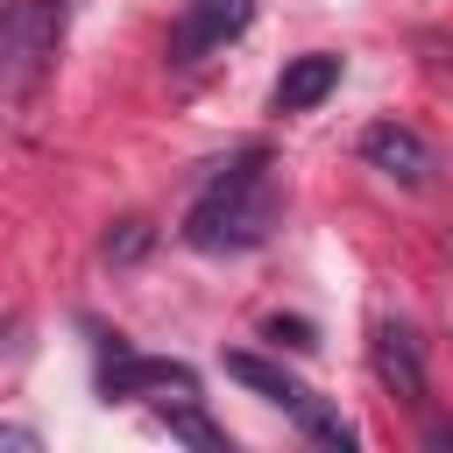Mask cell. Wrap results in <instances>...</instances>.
Returning a JSON list of instances; mask_svg holds the SVG:
<instances>
[{
    "mask_svg": "<svg viewBox=\"0 0 453 453\" xmlns=\"http://www.w3.org/2000/svg\"><path fill=\"white\" fill-rule=\"evenodd\" d=\"M276 177H269V149H241L234 163L212 170V184L191 198L184 212V241L205 248V255H234V248H255L269 241L276 226Z\"/></svg>",
    "mask_w": 453,
    "mask_h": 453,
    "instance_id": "6da1fadb",
    "label": "cell"
},
{
    "mask_svg": "<svg viewBox=\"0 0 453 453\" xmlns=\"http://www.w3.org/2000/svg\"><path fill=\"white\" fill-rule=\"evenodd\" d=\"M64 35V0H7L0 14V113H28Z\"/></svg>",
    "mask_w": 453,
    "mask_h": 453,
    "instance_id": "7a4b0ae2",
    "label": "cell"
},
{
    "mask_svg": "<svg viewBox=\"0 0 453 453\" xmlns=\"http://www.w3.org/2000/svg\"><path fill=\"white\" fill-rule=\"evenodd\" d=\"M368 361H375V382L396 396V403H411V411H425V354H418V340H411V326H375V340H368Z\"/></svg>",
    "mask_w": 453,
    "mask_h": 453,
    "instance_id": "3957f363",
    "label": "cell"
},
{
    "mask_svg": "<svg viewBox=\"0 0 453 453\" xmlns=\"http://www.w3.org/2000/svg\"><path fill=\"white\" fill-rule=\"evenodd\" d=\"M361 156H368V170H382L389 184H432V149H425V134L418 127H396V120H375L368 134H361Z\"/></svg>",
    "mask_w": 453,
    "mask_h": 453,
    "instance_id": "277c9868",
    "label": "cell"
},
{
    "mask_svg": "<svg viewBox=\"0 0 453 453\" xmlns=\"http://www.w3.org/2000/svg\"><path fill=\"white\" fill-rule=\"evenodd\" d=\"M248 14H255V0H191V14L177 28V64H198L205 50L234 42L248 28Z\"/></svg>",
    "mask_w": 453,
    "mask_h": 453,
    "instance_id": "5b68a950",
    "label": "cell"
},
{
    "mask_svg": "<svg viewBox=\"0 0 453 453\" xmlns=\"http://www.w3.org/2000/svg\"><path fill=\"white\" fill-rule=\"evenodd\" d=\"M99 389H106V396H142V389H177V396H191V368H184V361H149V354L113 347V361L99 368Z\"/></svg>",
    "mask_w": 453,
    "mask_h": 453,
    "instance_id": "8992f818",
    "label": "cell"
},
{
    "mask_svg": "<svg viewBox=\"0 0 453 453\" xmlns=\"http://www.w3.org/2000/svg\"><path fill=\"white\" fill-rule=\"evenodd\" d=\"M333 85H340V57L311 50V57H290V64H283V78H276L269 106H276V113H311V106H319Z\"/></svg>",
    "mask_w": 453,
    "mask_h": 453,
    "instance_id": "52a82bcc",
    "label": "cell"
},
{
    "mask_svg": "<svg viewBox=\"0 0 453 453\" xmlns=\"http://www.w3.org/2000/svg\"><path fill=\"white\" fill-rule=\"evenodd\" d=\"M226 375L234 382H248V389H262L269 403H283V411H297V396H304V382H290L276 361H262V354H226Z\"/></svg>",
    "mask_w": 453,
    "mask_h": 453,
    "instance_id": "ba28073f",
    "label": "cell"
},
{
    "mask_svg": "<svg viewBox=\"0 0 453 453\" xmlns=\"http://www.w3.org/2000/svg\"><path fill=\"white\" fill-rule=\"evenodd\" d=\"M290 418H297V432H304V439H319V446H333V453H354V425H347L340 411H326L311 389L297 396V411H290Z\"/></svg>",
    "mask_w": 453,
    "mask_h": 453,
    "instance_id": "9c48e42d",
    "label": "cell"
},
{
    "mask_svg": "<svg viewBox=\"0 0 453 453\" xmlns=\"http://www.w3.org/2000/svg\"><path fill=\"white\" fill-rule=\"evenodd\" d=\"M149 241H156V226H149V219H120V226L99 241V255H106V262H134Z\"/></svg>",
    "mask_w": 453,
    "mask_h": 453,
    "instance_id": "30bf717a",
    "label": "cell"
},
{
    "mask_svg": "<svg viewBox=\"0 0 453 453\" xmlns=\"http://www.w3.org/2000/svg\"><path fill=\"white\" fill-rule=\"evenodd\" d=\"M163 425H170L177 439L205 446V453H226V432H219V425H205V418H198V411H184V403H177V411H163Z\"/></svg>",
    "mask_w": 453,
    "mask_h": 453,
    "instance_id": "8fae6325",
    "label": "cell"
},
{
    "mask_svg": "<svg viewBox=\"0 0 453 453\" xmlns=\"http://www.w3.org/2000/svg\"><path fill=\"white\" fill-rule=\"evenodd\" d=\"M269 340L276 347H311V326L304 319H269Z\"/></svg>",
    "mask_w": 453,
    "mask_h": 453,
    "instance_id": "7c38bea8",
    "label": "cell"
},
{
    "mask_svg": "<svg viewBox=\"0 0 453 453\" xmlns=\"http://www.w3.org/2000/svg\"><path fill=\"white\" fill-rule=\"evenodd\" d=\"M425 446H453V425H446V418H432V425H425Z\"/></svg>",
    "mask_w": 453,
    "mask_h": 453,
    "instance_id": "4fadbf2b",
    "label": "cell"
}]
</instances>
